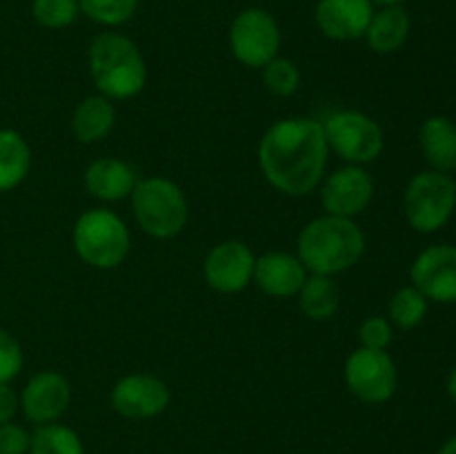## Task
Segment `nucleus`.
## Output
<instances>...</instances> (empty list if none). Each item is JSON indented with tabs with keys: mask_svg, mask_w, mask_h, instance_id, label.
<instances>
[{
	"mask_svg": "<svg viewBox=\"0 0 456 454\" xmlns=\"http://www.w3.org/2000/svg\"><path fill=\"white\" fill-rule=\"evenodd\" d=\"M328 156L323 123L314 118L279 120L258 142L263 176L288 196L312 194L323 181Z\"/></svg>",
	"mask_w": 456,
	"mask_h": 454,
	"instance_id": "1",
	"label": "nucleus"
},
{
	"mask_svg": "<svg viewBox=\"0 0 456 454\" xmlns=\"http://www.w3.org/2000/svg\"><path fill=\"white\" fill-rule=\"evenodd\" d=\"M363 254L365 236L352 218L325 214L298 234V258L312 274H341L354 267Z\"/></svg>",
	"mask_w": 456,
	"mask_h": 454,
	"instance_id": "2",
	"label": "nucleus"
},
{
	"mask_svg": "<svg viewBox=\"0 0 456 454\" xmlns=\"http://www.w3.org/2000/svg\"><path fill=\"white\" fill-rule=\"evenodd\" d=\"M87 58L94 85L110 101H129L145 87V58L127 36L102 31L89 45Z\"/></svg>",
	"mask_w": 456,
	"mask_h": 454,
	"instance_id": "3",
	"label": "nucleus"
},
{
	"mask_svg": "<svg viewBox=\"0 0 456 454\" xmlns=\"http://www.w3.org/2000/svg\"><path fill=\"white\" fill-rule=\"evenodd\" d=\"M132 209L141 230L151 239H174L190 218L181 187L163 176L141 178L132 191Z\"/></svg>",
	"mask_w": 456,
	"mask_h": 454,
	"instance_id": "4",
	"label": "nucleus"
},
{
	"mask_svg": "<svg viewBox=\"0 0 456 454\" xmlns=\"http://www.w3.org/2000/svg\"><path fill=\"white\" fill-rule=\"evenodd\" d=\"M132 236L111 209H89L74 225V247L80 261L96 270H114L127 258Z\"/></svg>",
	"mask_w": 456,
	"mask_h": 454,
	"instance_id": "5",
	"label": "nucleus"
},
{
	"mask_svg": "<svg viewBox=\"0 0 456 454\" xmlns=\"http://www.w3.org/2000/svg\"><path fill=\"white\" fill-rule=\"evenodd\" d=\"M454 209L456 185L450 174L426 169L405 187L403 212L414 231L435 234L452 218Z\"/></svg>",
	"mask_w": 456,
	"mask_h": 454,
	"instance_id": "6",
	"label": "nucleus"
},
{
	"mask_svg": "<svg viewBox=\"0 0 456 454\" xmlns=\"http://www.w3.org/2000/svg\"><path fill=\"white\" fill-rule=\"evenodd\" d=\"M325 141L350 165L374 163L386 147L381 125L363 111H337L323 123Z\"/></svg>",
	"mask_w": 456,
	"mask_h": 454,
	"instance_id": "7",
	"label": "nucleus"
},
{
	"mask_svg": "<svg viewBox=\"0 0 456 454\" xmlns=\"http://www.w3.org/2000/svg\"><path fill=\"white\" fill-rule=\"evenodd\" d=\"M230 47L236 61L249 69H263L279 56L281 27L270 12L258 7L243 9L232 20Z\"/></svg>",
	"mask_w": 456,
	"mask_h": 454,
	"instance_id": "8",
	"label": "nucleus"
},
{
	"mask_svg": "<svg viewBox=\"0 0 456 454\" xmlns=\"http://www.w3.org/2000/svg\"><path fill=\"white\" fill-rule=\"evenodd\" d=\"M346 385L352 394L368 405H381L395 396L399 372L386 350L359 347L352 352L343 368Z\"/></svg>",
	"mask_w": 456,
	"mask_h": 454,
	"instance_id": "9",
	"label": "nucleus"
},
{
	"mask_svg": "<svg viewBox=\"0 0 456 454\" xmlns=\"http://www.w3.org/2000/svg\"><path fill=\"white\" fill-rule=\"evenodd\" d=\"M412 285L432 303H456V245H430L410 267Z\"/></svg>",
	"mask_w": 456,
	"mask_h": 454,
	"instance_id": "10",
	"label": "nucleus"
},
{
	"mask_svg": "<svg viewBox=\"0 0 456 454\" xmlns=\"http://www.w3.org/2000/svg\"><path fill=\"white\" fill-rule=\"evenodd\" d=\"M374 196V181L361 165H346L321 185V205L330 216L354 218L368 209Z\"/></svg>",
	"mask_w": 456,
	"mask_h": 454,
	"instance_id": "11",
	"label": "nucleus"
},
{
	"mask_svg": "<svg viewBox=\"0 0 456 454\" xmlns=\"http://www.w3.org/2000/svg\"><path fill=\"white\" fill-rule=\"evenodd\" d=\"M172 401L167 383L151 374H127L111 387V408L125 418L142 421L167 409Z\"/></svg>",
	"mask_w": 456,
	"mask_h": 454,
	"instance_id": "12",
	"label": "nucleus"
},
{
	"mask_svg": "<svg viewBox=\"0 0 456 454\" xmlns=\"http://www.w3.org/2000/svg\"><path fill=\"white\" fill-rule=\"evenodd\" d=\"M256 256L240 240H223L208 254L203 265L205 280L221 294H239L252 283Z\"/></svg>",
	"mask_w": 456,
	"mask_h": 454,
	"instance_id": "13",
	"label": "nucleus"
},
{
	"mask_svg": "<svg viewBox=\"0 0 456 454\" xmlns=\"http://www.w3.org/2000/svg\"><path fill=\"white\" fill-rule=\"evenodd\" d=\"M71 401V385L65 374L45 369L29 378L20 394V408L27 421L36 426L53 423L67 412Z\"/></svg>",
	"mask_w": 456,
	"mask_h": 454,
	"instance_id": "14",
	"label": "nucleus"
},
{
	"mask_svg": "<svg viewBox=\"0 0 456 454\" xmlns=\"http://www.w3.org/2000/svg\"><path fill=\"white\" fill-rule=\"evenodd\" d=\"M372 16V0H319L314 9V20L321 34L341 43L363 38Z\"/></svg>",
	"mask_w": 456,
	"mask_h": 454,
	"instance_id": "15",
	"label": "nucleus"
},
{
	"mask_svg": "<svg viewBox=\"0 0 456 454\" xmlns=\"http://www.w3.org/2000/svg\"><path fill=\"white\" fill-rule=\"evenodd\" d=\"M307 270L301 258L289 252H267L254 263V283L274 298H292L301 292Z\"/></svg>",
	"mask_w": 456,
	"mask_h": 454,
	"instance_id": "16",
	"label": "nucleus"
},
{
	"mask_svg": "<svg viewBox=\"0 0 456 454\" xmlns=\"http://www.w3.org/2000/svg\"><path fill=\"white\" fill-rule=\"evenodd\" d=\"M138 169L120 158H96L85 169V187L89 194L105 203H116L132 196L138 185Z\"/></svg>",
	"mask_w": 456,
	"mask_h": 454,
	"instance_id": "17",
	"label": "nucleus"
},
{
	"mask_svg": "<svg viewBox=\"0 0 456 454\" xmlns=\"http://www.w3.org/2000/svg\"><path fill=\"white\" fill-rule=\"evenodd\" d=\"M410 13L401 4H387L374 12L363 38L374 53H395L410 36Z\"/></svg>",
	"mask_w": 456,
	"mask_h": 454,
	"instance_id": "18",
	"label": "nucleus"
},
{
	"mask_svg": "<svg viewBox=\"0 0 456 454\" xmlns=\"http://www.w3.org/2000/svg\"><path fill=\"white\" fill-rule=\"evenodd\" d=\"M421 150L436 172H456V123L448 116H430L421 125Z\"/></svg>",
	"mask_w": 456,
	"mask_h": 454,
	"instance_id": "19",
	"label": "nucleus"
},
{
	"mask_svg": "<svg viewBox=\"0 0 456 454\" xmlns=\"http://www.w3.org/2000/svg\"><path fill=\"white\" fill-rule=\"evenodd\" d=\"M114 125L116 107L102 93L80 101L78 107L74 109V116H71V132H74L76 141L85 142V145H92V142L110 136Z\"/></svg>",
	"mask_w": 456,
	"mask_h": 454,
	"instance_id": "20",
	"label": "nucleus"
},
{
	"mask_svg": "<svg viewBox=\"0 0 456 454\" xmlns=\"http://www.w3.org/2000/svg\"><path fill=\"white\" fill-rule=\"evenodd\" d=\"M31 169V150L13 129H0V191L20 185Z\"/></svg>",
	"mask_w": 456,
	"mask_h": 454,
	"instance_id": "21",
	"label": "nucleus"
},
{
	"mask_svg": "<svg viewBox=\"0 0 456 454\" xmlns=\"http://www.w3.org/2000/svg\"><path fill=\"white\" fill-rule=\"evenodd\" d=\"M298 303L307 319L312 320H328L337 314L338 303H341V292L332 276L312 274L303 283L298 292Z\"/></svg>",
	"mask_w": 456,
	"mask_h": 454,
	"instance_id": "22",
	"label": "nucleus"
},
{
	"mask_svg": "<svg viewBox=\"0 0 456 454\" xmlns=\"http://www.w3.org/2000/svg\"><path fill=\"white\" fill-rule=\"evenodd\" d=\"M29 454H85V445L71 427L53 421L31 434Z\"/></svg>",
	"mask_w": 456,
	"mask_h": 454,
	"instance_id": "23",
	"label": "nucleus"
},
{
	"mask_svg": "<svg viewBox=\"0 0 456 454\" xmlns=\"http://www.w3.org/2000/svg\"><path fill=\"white\" fill-rule=\"evenodd\" d=\"M428 301L414 285L401 288L390 301V323L399 329H414L423 323L428 314Z\"/></svg>",
	"mask_w": 456,
	"mask_h": 454,
	"instance_id": "24",
	"label": "nucleus"
},
{
	"mask_svg": "<svg viewBox=\"0 0 456 454\" xmlns=\"http://www.w3.org/2000/svg\"><path fill=\"white\" fill-rule=\"evenodd\" d=\"M78 4L89 20L105 27L125 25L138 9V0H78Z\"/></svg>",
	"mask_w": 456,
	"mask_h": 454,
	"instance_id": "25",
	"label": "nucleus"
},
{
	"mask_svg": "<svg viewBox=\"0 0 456 454\" xmlns=\"http://www.w3.org/2000/svg\"><path fill=\"white\" fill-rule=\"evenodd\" d=\"M31 13L45 29H65L76 22L80 4L78 0H34Z\"/></svg>",
	"mask_w": 456,
	"mask_h": 454,
	"instance_id": "26",
	"label": "nucleus"
},
{
	"mask_svg": "<svg viewBox=\"0 0 456 454\" xmlns=\"http://www.w3.org/2000/svg\"><path fill=\"white\" fill-rule=\"evenodd\" d=\"M263 83H265V87L270 89L274 96H292V93H297V89L301 87V71H298L297 62L294 61L276 56L274 61H270L263 67Z\"/></svg>",
	"mask_w": 456,
	"mask_h": 454,
	"instance_id": "27",
	"label": "nucleus"
},
{
	"mask_svg": "<svg viewBox=\"0 0 456 454\" xmlns=\"http://www.w3.org/2000/svg\"><path fill=\"white\" fill-rule=\"evenodd\" d=\"M22 347L18 338L4 328H0V383H9L22 369Z\"/></svg>",
	"mask_w": 456,
	"mask_h": 454,
	"instance_id": "28",
	"label": "nucleus"
},
{
	"mask_svg": "<svg viewBox=\"0 0 456 454\" xmlns=\"http://www.w3.org/2000/svg\"><path fill=\"white\" fill-rule=\"evenodd\" d=\"M395 338V329H392L390 319L386 316H370L361 323L359 328V341L361 347H370V350H387V345Z\"/></svg>",
	"mask_w": 456,
	"mask_h": 454,
	"instance_id": "29",
	"label": "nucleus"
},
{
	"mask_svg": "<svg viewBox=\"0 0 456 454\" xmlns=\"http://www.w3.org/2000/svg\"><path fill=\"white\" fill-rule=\"evenodd\" d=\"M31 434L18 423H0V454H29Z\"/></svg>",
	"mask_w": 456,
	"mask_h": 454,
	"instance_id": "30",
	"label": "nucleus"
},
{
	"mask_svg": "<svg viewBox=\"0 0 456 454\" xmlns=\"http://www.w3.org/2000/svg\"><path fill=\"white\" fill-rule=\"evenodd\" d=\"M20 408V399L9 383H0V423H9Z\"/></svg>",
	"mask_w": 456,
	"mask_h": 454,
	"instance_id": "31",
	"label": "nucleus"
},
{
	"mask_svg": "<svg viewBox=\"0 0 456 454\" xmlns=\"http://www.w3.org/2000/svg\"><path fill=\"white\" fill-rule=\"evenodd\" d=\"M445 390H448L450 399H452L454 403H456V365H454L452 369H450V374H448V381H445Z\"/></svg>",
	"mask_w": 456,
	"mask_h": 454,
	"instance_id": "32",
	"label": "nucleus"
},
{
	"mask_svg": "<svg viewBox=\"0 0 456 454\" xmlns=\"http://www.w3.org/2000/svg\"><path fill=\"white\" fill-rule=\"evenodd\" d=\"M436 454H456V436H452V439L445 441L444 445L439 448V452Z\"/></svg>",
	"mask_w": 456,
	"mask_h": 454,
	"instance_id": "33",
	"label": "nucleus"
},
{
	"mask_svg": "<svg viewBox=\"0 0 456 454\" xmlns=\"http://www.w3.org/2000/svg\"><path fill=\"white\" fill-rule=\"evenodd\" d=\"M374 4H381V7H387V4H403L405 0H372Z\"/></svg>",
	"mask_w": 456,
	"mask_h": 454,
	"instance_id": "34",
	"label": "nucleus"
},
{
	"mask_svg": "<svg viewBox=\"0 0 456 454\" xmlns=\"http://www.w3.org/2000/svg\"><path fill=\"white\" fill-rule=\"evenodd\" d=\"M454 185H456V176H454Z\"/></svg>",
	"mask_w": 456,
	"mask_h": 454,
	"instance_id": "35",
	"label": "nucleus"
}]
</instances>
